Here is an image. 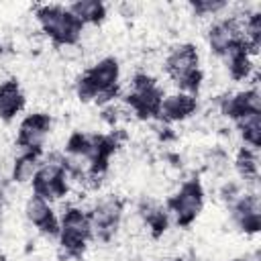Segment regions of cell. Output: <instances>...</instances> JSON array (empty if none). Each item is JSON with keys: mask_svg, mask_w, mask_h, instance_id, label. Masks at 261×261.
I'll use <instances>...</instances> for the list:
<instances>
[{"mask_svg": "<svg viewBox=\"0 0 261 261\" xmlns=\"http://www.w3.org/2000/svg\"><path fill=\"white\" fill-rule=\"evenodd\" d=\"M41 159H43V153H39V151H20L12 161L10 179L18 186L31 184L41 165Z\"/></svg>", "mask_w": 261, "mask_h": 261, "instance_id": "ac0fdd59", "label": "cell"}, {"mask_svg": "<svg viewBox=\"0 0 261 261\" xmlns=\"http://www.w3.org/2000/svg\"><path fill=\"white\" fill-rule=\"evenodd\" d=\"M204 186L198 177L184 179L179 188L165 200V208L169 212V218H173L177 228H190L196 218L200 216L204 208Z\"/></svg>", "mask_w": 261, "mask_h": 261, "instance_id": "52a82bcc", "label": "cell"}, {"mask_svg": "<svg viewBox=\"0 0 261 261\" xmlns=\"http://www.w3.org/2000/svg\"><path fill=\"white\" fill-rule=\"evenodd\" d=\"M230 218L234 226L245 234H257L261 228V204H259V192L249 190L243 192L230 206Z\"/></svg>", "mask_w": 261, "mask_h": 261, "instance_id": "8fae6325", "label": "cell"}, {"mask_svg": "<svg viewBox=\"0 0 261 261\" xmlns=\"http://www.w3.org/2000/svg\"><path fill=\"white\" fill-rule=\"evenodd\" d=\"M27 104V96L16 77H6L0 82V120L12 122Z\"/></svg>", "mask_w": 261, "mask_h": 261, "instance_id": "9a60e30c", "label": "cell"}, {"mask_svg": "<svg viewBox=\"0 0 261 261\" xmlns=\"http://www.w3.org/2000/svg\"><path fill=\"white\" fill-rule=\"evenodd\" d=\"M237 133L245 147L259 151L261 147V114H249L234 122Z\"/></svg>", "mask_w": 261, "mask_h": 261, "instance_id": "ffe728a7", "label": "cell"}, {"mask_svg": "<svg viewBox=\"0 0 261 261\" xmlns=\"http://www.w3.org/2000/svg\"><path fill=\"white\" fill-rule=\"evenodd\" d=\"M139 216L143 220V226L147 228L149 237L151 239H161L165 232H167V226H169V212L165 208V204H159V202H143L141 208H139Z\"/></svg>", "mask_w": 261, "mask_h": 261, "instance_id": "2e32d148", "label": "cell"}, {"mask_svg": "<svg viewBox=\"0 0 261 261\" xmlns=\"http://www.w3.org/2000/svg\"><path fill=\"white\" fill-rule=\"evenodd\" d=\"M53 128V118L49 112L37 110L29 112L16 128V147L18 151H39L43 153V147L49 139V133Z\"/></svg>", "mask_w": 261, "mask_h": 261, "instance_id": "30bf717a", "label": "cell"}, {"mask_svg": "<svg viewBox=\"0 0 261 261\" xmlns=\"http://www.w3.org/2000/svg\"><path fill=\"white\" fill-rule=\"evenodd\" d=\"M24 216L41 234H45L49 239H57V234H59V216L55 214L53 206L47 200L31 194L24 202Z\"/></svg>", "mask_w": 261, "mask_h": 261, "instance_id": "5bb4252c", "label": "cell"}, {"mask_svg": "<svg viewBox=\"0 0 261 261\" xmlns=\"http://www.w3.org/2000/svg\"><path fill=\"white\" fill-rule=\"evenodd\" d=\"M73 92L82 102L106 106L120 96V61L112 55L88 65L73 82Z\"/></svg>", "mask_w": 261, "mask_h": 261, "instance_id": "6da1fadb", "label": "cell"}, {"mask_svg": "<svg viewBox=\"0 0 261 261\" xmlns=\"http://www.w3.org/2000/svg\"><path fill=\"white\" fill-rule=\"evenodd\" d=\"M226 8H228V2H222V0H196V2H190L192 14L194 16H200V18L218 16Z\"/></svg>", "mask_w": 261, "mask_h": 261, "instance_id": "44dd1931", "label": "cell"}, {"mask_svg": "<svg viewBox=\"0 0 261 261\" xmlns=\"http://www.w3.org/2000/svg\"><path fill=\"white\" fill-rule=\"evenodd\" d=\"M163 71L173 82L175 90L198 96L204 86V69L200 67L198 45L184 41L169 47L163 57Z\"/></svg>", "mask_w": 261, "mask_h": 261, "instance_id": "7a4b0ae2", "label": "cell"}, {"mask_svg": "<svg viewBox=\"0 0 261 261\" xmlns=\"http://www.w3.org/2000/svg\"><path fill=\"white\" fill-rule=\"evenodd\" d=\"M163 88L149 71H135L130 77L128 92L122 94V104L139 120H157L163 102Z\"/></svg>", "mask_w": 261, "mask_h": 261, "instance_id": "5b68a950", "label": "cell"}, {"mask_svg": "<svg viewBox=\"0 0 261 261\" xmlns=\"http://www.w3.org/2000/svg\"><path fill=\"white\" fill-rule=\"evenodd\" d=\"M257 153L259 151L241 145L237 149V155H234V161H232L237 175L243 179V184L247 188L257 184V179H259V157H257Z\"/></svg>", "mask_w": 261, "mask_h": 261, "instance_id": "d6986e66", "label": "cell"}, {"mask_svg": "<svg viewBox=\"0 0 261 261\" xmlns=\"http://www.w3.org/2000/svg\"><path fill=\"white\" fill-rule=\"evenodd\" d=\"M218 110L224 118L237 122L249 114H261V92L255 86L239 90L234 94H226L218 100Z\"/></svg>", "mask_w": 261, "mask_h": 261, "instance_id": "7c38bea8", "label": "cell"}, {"mask_svg": "<svg viewBox=\"0 0 261 261\" xmlns=\"http://www.w3.org/2000/svg\"><path fill=\"white\" fill-rule=\"evenodd\" d=\"M67 10L84 27H100L108 16V6L100 0H75L67 4Z\"/></svg>", "mask_w": 261, "mask_h": 261, "instance_id": "e0dca14e", "label": "cell"}, {"mask_svg": "<svg viewBox=\"0 0 261 261\" xmlns=\"http://www.w3.org/2000/svg\"><path fill=\"white\" fill-rule=\"evenodd\" d=\"M92 241L90 214L80 204H67L59 216V255L65 261H80Z\"/></svg>", "mask_w": 261, "mask_h": 261, "instance_id": "277c9868", "label": "cell"}, {"mask_svg": "<svg viewBox=\"0 0 261 261\" xmlns=\"http://www.w3.org/2000/svg\"><path fill=\"white\" fill-rule=\"evenodd\" d=\"M92 224V241L110 243L118 232L124 216V200L116 194H104L96 198L92 208H88Z\"/></svg>", "mask_w": 261, "mask_h": 261, "instance_id": "ba28073f", "label": "cell"}, {"mask_svg": "<svg viewBox=\"0 0 261 261\" xmlns=\"http://www.w3.org/2000/svg\"><path fill=\"white\" fill-rule=\"evenodd\" d=\"M243 24H241V14L232 16H220L214 18L208 29H206V43L212 55L224 57L230 49H234L239 43H243Z\"/></svg>", "mask_w": 261, "mask_h": 261, "instance_id": "9c48e42d", "label": "cell"}, {"mask_svg": "<svg viewBox=\"0 0 261 261\" xmlns=\"http://www.w3.org/2000/svg\"><path fill=\"white\" fill-rule=\"evenodd\" d=\"M224 261H249L247 257H232V259H224Z\"/></svg>", "mask_w": 261, "mask_h": 261, "instance_id": "7402d4cb", "label": "cell"}, {"mask_svg": "<svg viewBox=\"0 0 261 261\" xmlns=\"http://www.w3.org/2000/svg\"><path fill=\"white\" fill-rule=\"evenodd\" d=\"M31 190L35 196L47 200L49 204L65 198L71 190L69 177L63 165V153H49L41 159V165L31 181Z\"/></svg>", "mask_w": 261, "mask_h": 261, "instance_id": "8992f818", "label": "cell"}, {"mask_svg": "<svg viewBox=\"0 0 261 261\" xmlns=\"http://www.w3.org/2000/svg\"><path fill=\"white\" fill-rule=\"evenodd\" d=\"M35 20L41 33L57 49H75L84 35V24L61 4H39L35 8Z\"/></svg>", "mask_w": 261, "mask_h": 261, "instance_id": "3957f363", "label": "cell"}, {"mask_svg": "<svg viewBox=\"0 0 261 261\" xmlns=\"http://www.w3.org/2000/svg\"><path fill=\"white\" fill-rule=\"evenodd\" d=\"M196 112H198V96L175 90L163 96L157 120L163 124H175V122H184L192 118Z\"/></svg>", "mask_w": 261, "mask_h": 261, "instance_id": "4fadbf2b", "label": "cell"}]
</instances>
